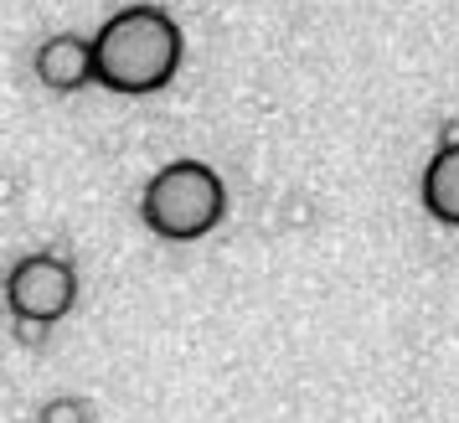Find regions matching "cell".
Here are the masks:
<instances>
[{"label": "cell", "mask_w": 459, "mask_h": 423, "mask_svg": "<svg viewBox=\"0 0 459 423\" xmlns=\"http://www.w3.org/2000/svg\"><path fill=\"white\" fill-rule=\"evenodd\" d=\"M88 47H93V83L125 99L160 93L181 67V26L160 5H129L108 16Z\"/></svg>", "instance_id": "obj_1"}, {"label": "cell", "mask_w": 459, "mask_h": 423, "mask_svg": "<svg viewBox=\"0 0 459 423\" xmlns=\"http://www.w3.org/2000/svg\"><path fill=\"white\" fill-rule=\"evenodd\" d=\"M228 212V186L207 160H170L166 170L150 176L140 196V217L155 237L166 243H196L207 237Z\"/></svg>", "instance_id": "obj_2"}, {"label": "cell", "mask_w": 459, "mask_h": 423, "mask_svg": "<svg viewBox=\"0 0 459 423\" xmlns=\"http://www.w3.org/2000/svg\"><path fill=\"white\" fill-rule=\"evenodd\" d=\"M5 305H11L16 320H31V325L63 320L78 305V274H73V263L67 258H52V254L22 258L5 274Z\"/></svg>", "instance_id": "obj_3"}, {"label": "cell", "mask_w": 459, "mask_h": 423, "mask_svg": "<svg viewBox=\"0 0 459 423\" xmlns=\"http://www.w3.org/2000/svg\"><path fill=\"white\" fill-rule=\"evenodd\" d=\"M37 78H42L52 93H73V88L93 83V47L83 37H73V31H57V37H47L37 47Z\"/></svg>", "instance_id": "obj_4"}, {"label": "cell", "mask_w": 459, "mask_h": 423, "mask_svg": "<svg viewBox=\"0 0 459 423\" xmlns=\"http://www.w3.org/2000/svg\"><path fill=\"white\" fill-rule=\"evenodd\" d=\"M423 207L434 222L459 228V145H438V155L423 170Z\"/></svg>", "instance_id": "obj_5"}, {"label": "cell", "mask_w": 459, "mask_h": 423, "mask_svg": "<svg viewBox=\"0 0 459 423\" xmlns=\"http://www.w3.org/2000/svg\"><path fill=\"white\" fill-rule=\"evenodd\" d=\"M37 423H88V408L78 398H52L42 413H37Z\"/></svg>", "instance_id": "obj_6"}, {"label": "cell", "mask_w": 459, "mask_h": 423, "mask_svg": "<svg viewBox=\"0 0 459 423\" xmlns=\"http://www.w3.org/2000/svg\"><path fill=\"white\" fill-rule=\"evenodd\" d=\"M16 331H22V341H42L47 325H31V320H16Z\"/></svg>", "instance_id": "obj_7"}]
</instances>
